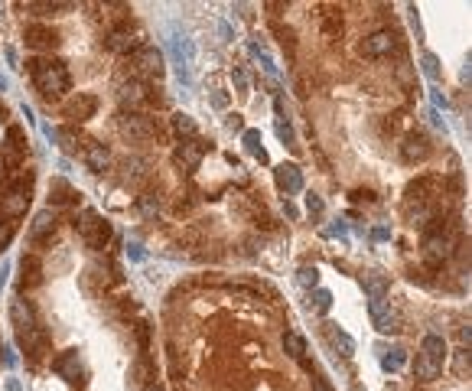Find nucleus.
I'll use <instances>...</instances> for the list:
<instances>
[{
    "label": "nucleus",
    "mask_w": 472,
    "mask_h": 391,
    "mask_svg": "<svg viewBox=\"0 0 472 391\" xmlns=\"http://www.w3.org/2000/svg\"><path fill=\"white\" fill-rule=\"evenodd\" d=\"M26 69L33 75V85L43 98H59L72 88V75L65 69V62L59 59H30Z\"/></svg>",
    "instance_id": "obj_1"
},
{
    "label": "nucleus",
    "mask_w": 472,
    "mask_h": 391,
    "mask_svg": "<svg viewBox=\"0 0 472 391\" xmlns=\"http://www.w3.org/2000/svg\"><path fill=\"white\" fill-rule=\"evenodd\" d=\"M447 366V339L443 336H427L417 349L414 359V379L417 381H434Z\"/></svg>",
    "instance_id": "obj_2"
},
{
    "label": "nucleus",
    "mask_w": 472,
    "mask_h": 391,
    "mask_svg": "<svg viewBox=\"0 0 472 391\" xmlns=\"http://www.w3.org/2000/svg\"><path fill=\"white\" fill-rule=\"evenodd\" d=\"M30 186H33V173H10L0 180V212L20 215L30 206Z\"/></svg>",
    "instance_id": "obj_3"
},
{
    "label": "nucleus",
    "mask_w": 472,
    "mask_h": 391,
    "mask_svg": "<svg viewBox=\"0 0 472 391\" xmlns=\"http://www.w3.org/2000/svg\"><path fill=\"white\" fill-rule=\"evenodd\" d=\"M75 229H78V235H82V242L88 244V248H104L108 244V238H111V225L101 219L95 209H85L82 212V222H75Z\"/></svg>",
    "instance_id": "obj_4"
},
{
    "label": "nucleus",
    "mask_w": 472,
    "mask_h": 391,
    "mask_svg": "<svg viewBox=\"0 0 472 391\" xmlns=\"http://www.w3.org/2000/svg\"><path fill=\"white\" fill-rule=\"evenodd\" d=\"M52 372H56L59 379H65L69 385H85V366H82L78 349H69V352L56 355V359H52Z\"/></svg>",
    "instance_id": "obj_5"
},
{
    "label": "nucleus",
    "mask_w": 472,
    "mask_h": 391,
    "mask_svg": "<svg viewBox=\"0 0 472 391\" xmlns=\"http://www.w3.org/2000/svg\"><path fill=\"white\" fill-rule=\"evenodd\" d=\"M131 72L134 75H160L163 72V52L153 46H137L131 52Z\"/></svg>",
    "instance_id": "obj_6"
},
{
    "label": "nucleus",
    "mask_w": 472,
    "mask_h": 391,
    "mask_svg": "<svg viewBox=\"0 0 472 391\" xmlns=\"http://www.w3.org/2000/svg\"><path fill=\"white\" fill-rule=\"evenodd\" d=\"M368 313H372V323L381 332H398L401 330L398 310H391V306L385 304V297H372V300H368Z\"/></svg>",
    "instance_id": "obj_7"
},
{
    "label": "nucleus",
    "mask_w": 472,
    "mask_h": 391,
    "mask_svg": "<svg viewBox=\"0 0 472 391\" xmlns=\"http://www.w3.org/2000/svg\"><path fill=\"white\" fill-rule=\"evenodd\" d=\"M16 342L23 346L26 355H30L33 362H36V359H43V355H46V349H49V336H46V330H43L39 323H36V326H30V330L16 332Z\"/></svg>",
    "instance_id": "obj_8"
},
{
    "label": "nucleus",
    "mask_w": 472,
    "mask_h": 391,
    "mask_svg": "<svg viewBox=\"0 0 472 391\" xmlns=\"http://www.w3.org/2000/svg\"><path fill=\"white\" fill-rule=\"evenodd\" d=\"M401 157L407 160V163H420V160L430 157V137L423 134V131H410L404 137V144H401Z\"/></svg>",
    "instance_id": "obj_9"
},
{
    "label": "nucleus",
    "mask_w": 472,
    "mask_h": 391,
    "mask_svg": "<svg viewBox=\"0 0 472 391\" xmlns=\"http://www.w3.org/2000/svg\"><path fill=\"white\" fill-rule=\"evenodd\" d=\"M202 154H205V144L192 137V140H186V144H179V147H176L173 163H176V167H183L186 173H192V170H196V167L202 163Z\"/></svg>",
    "instance_id": "obj_10"
},
{
    "label": "nucleus",
    "mask_w": 472,
    "mask_h": 391,
    "mask_svg": "<svg viewBox=\"0 0 472 391\" xmlns=\"http://www.w3.org/2000/svg\"><path fill=\"white\" fill-rule=\"evenodd\" d=\"M63 111H65V118H69V121H88V118L98 111V98L88 95V92H82V95L69 98Z\"/></svg>",
    "instance_id": "obj_11"
},
{
    "label": "nucleus",
    "mask_w": 472,
    "mask_h": 391,
    "mask_svg": "<svg viewBox=\"0 0 472 391\" xmlns=\"http://www.w3.org/2000/svg\"><path fill=\"white\" fill-rule=\"evenodd\" d=\"M394 43H398V36H394L391 30H378V33H372V36L361 43V56H372V59L387 56V52L394 49Z\"/></svg>",
    "instance_id": "obj_12"
},
{
    "label": "nucleus",
    "mask_w": 472,
    "mask_h": 391,
    "mask_svg": "<svg viewBox=\"0 0 472 391\" xmlns=\"http://www.w3.org/2000/svg\"><path fill=\"white\" fill-rule=\"evenodd\" d=\"M273 180H277V186H280L286 196H293V193L303 189V173H300L297 163H280V167L273 170Z\"/></svg>",
    "instance_id": "obj_13"
},
{
    "label": "nucleus",
    "mask_w": 472,
    "mask_h": 391,
    "mask_svg": "<svg viewBox=\"0 0 472 391\" xmlns=\"http://www.w3.org/2000/svg\"><path fill=\"white\" fill-rule=\"evenodd\" d=\"M23 39H26V46L30 49H56L59 46V33L52 30V26H26V33H23Z\"/></svg>",
    "instance_id": "obj_14"
},
{
    "label": "nucleus",
    "mask_w": 472,
    "mask_h": 391,
    "mask_svg": "<svg viewBox=\"0 0 472 391\" xmlns=\"http://www.w3.org/2000/svg\"><path fill=\"white\" fill-rule=\"evenodd\" d=\"M20 290H33V287H39L43 284V261H39L36 255H23V261H20Z\"/></svg>",
    "instance_id": "obj_15"
},
{
    "label": "nucleus",
    "mask_w": 472,
    "mask_h": 391,
    "mask_svg": "<svg viewBox=\"0 0 472 391\" xmlns=\"http://www.w3.org/2000/svg\"><path fill=\"white\" fill-rule=\"evenodd\" d=\"M121 134L131 137V140H147L153 134V124L140 114H121Z\"/></svg>",
    "instance_id": "obj_16"
},
{
    "label": "nucleus",
    "mask_w": 472,
    "mask_h": 391,
    "mask_svg": "<svg viewBox=\"0 0 472 391\" xmlns=\"http://www.w3.org/2000/svg\"><path fill=\"white\" fill-rule=\"evenodd\" d=\"M323 332H326V339H329V346H333V349H336V352L342 355V359H348V355L355 352V342H352V336L339 330L336 323H326Z\"/></svg>",
    "instance_id": "obj_17"
},
{
    "label": "nucleus",
    "mask_w": 472,
    "mask_h": 391,
    "mask_svg": "<svg viewBox=\"0 0 472 391\" xmlns=\"http://www.w3.org/2000/svg\"><path fill=\"white\" fill-rule=\"evenodd\" d=\"M75 199H78V193H75V186L69 183V180H52L49 183V206H72Z\"/></svg>",
    "instance_id": "obj_18"
},
{
    "label": "nucleus",
    "mask_w": 472,
    "mask_h": 391,
    "mask_svg": "<svg viewBox=\"0 0 472 391\" xmlns=\"http://www.w3.org/2000/svg\"><path fill=\"white\" fill-rule=\"evenodd\" d=\"M10 317H13V326H16V332H20V330H30V326H36V313H33V306L26 304V300H13V304H10Z\"/></svg>",
    "instance_id": "obj_19"
},
{
    "label": "nucleus",
    "mask_w": 472,
    "mask_h": 391,
    "mask_svg": "<svg viewBox=\"0 0 472 391\" xmlns=\"http://www.w3.org/2000/svg\"><path fill=\"white\" fill-rule=\"evenodd\" d=\"M361 287H365L368 300H372V297H385L391 284H387V277L381 271H368V274H361Z\"/></svg>",
    "instance_id": "obj_20"
},
{
    "label": "nucleus",
    "mask_w": 472,
    "mask_h": 391,
    "mask_svg": "<svg viewBox=\"0 0 472 391\" xmlns=\"http://www.w3.org/2000/svg\"><path fill=\"white\" fill-rule=\"evenodd\" d=\"M85 163H88V170L101 173L104 170V163H108V147L98 144V140H88L85 144Z\"/></svg>",
    "instance_id": "obj_21"
},
{
    "label": "nucleus",
    "mask_w": 472,
    "mask_h": 391,
    "mask_svg": "<svg viewBox=\"0 0 472 391\" xmlns=\"http://www.w3.org/2000/svg\"><path fill=\"white\" fill-rule=\"evenodd\" d=\"M147 92H150V88L144 85L140 78H134V82H124V85H121L117 98H121V101H131V105H140V101H147V98H150Z\"/></svg>",
    "instance_id": "obj_22"
},
{
    "label": "nucleus",
    "mask_w": 472,
    "mask_h": 391,
    "mask_svg": "<svg viewBox=\"0 0 472 391\" xmlns=\"http://www.w3.org/2000/svg\"><path fill=\"white\" fill-rule=\"evenodd\" d=\"M134 46H137V39L131 30H114L111 36H108V49H114V52H131Z\"/></svg>",
    "instance_id": "obj_23"
},
{
    "label": "nucleus",
    "mask_w": 472,
    "mask_h": 391,
    "mask_svg": "<svg viewBox=\"0 0 472 391\" xmlns=\"http://www.w3.org/2000/svg\"><path fill=\"white\" fill-rule=\"evenodd\" d=\"M52 229H56V215H52V212H39L33 229H30V242H39V238L46 232H52Z\"/></svg>",
    "instance_id": "obj_24"
},
{
    "label": "nucleus",
    "mask_w": 472,
    "mask_h": 391,
    "mask_svg": "<svg viewBox=\"0 0 472 391\" xmlns=\"http://www.w3.org/2000/svg\"><path fill=\"white\" fill-rule=\"evenodd\" d=\"M245 150L254 154L261 163H267V150L261 147V131H245Z\"/></svg>",
    "instance_id": "obj_25"
},
{
    "label": "nucleus",
    "mask_w": 472,
    "mask_h": 391,
    "mask_svg": "<svg viewBox=\"0 0 472 391\" xmlns=\"http://www.w3.org/2000/svg\"><path fill=\"white\" fill-rule=\"evenodd\" d=\"M404 362H407V352H404V349H391V352L381 355V368H385V372H398Z\"/></svg>",
    "instance_id": "obj_26"
},
{
    "label": "nucleus",
    "mask_w": 472,
    "mask_h": 391,
    "mask_svg": "<svg viewBox=\"0 0 472 391\" xmlns=\"http://www.w3.org/2000/svg\"><path fill=\"white\" fill-rule=\"evenodd\" d=\"M284 349L293 359H303V352H306V342H303V336H297V332H286L284 336Z\"/></svg>",
    "instance_id": "obj_27"
},
{
    "label": "nucleus",
    "mask_w": 472,
    "mask_h": 391,
    "mask_svg": "<svg viewBox=\"0 0 472 391\" xmlns=\"http://www.w3.org/2000/svg\"><path fill=\"white\" fill-rule=\"evenodd\" d=\"M310 304H313V310H316V313H329V306H333V293L323 290V287H316Z\"/></svg>",
    "instance_id": "obj_28"
},
{
    "label": "nucleus",
    "mask_w": 472,
    "mask_h": 391,
    "mask_svg": "<svg viewBox=\"0 0 472 391\" xmlns=\"http://www.w3.org/2000/svg\"><path fill=\"white\" fill-rule=\"evenodd\" d=\"M173 127H176V134L179 137H196V121H192L189 114H176Z\"/></svg>",
    "instance_id": "obj_29"
},
{
    "label": "nucleus",
    "mask_w": 472,
    "mask_h": 391,
    "mask_svg": "<svg viewBox=\"0 0 472 391\" xmlns=\"http://www.w3.org/2000/svg\"><path fill=\"white\" fill-rule=\"evenodd\" d=\"M420 65H423V75H427L430 82H440V62H436L434 52H423Z\"/></svg>",
    "instance_id": "obj_30"
},
{
    "label": "nucleus",
    "mask_w": 472,
    "mask_h": 391,
    "mask_svg": "<svg viewBox=\"0 0 472 391\" xmlns=\"http://www.w3.org/2000/svg\"><path fill=\"white\" fill-rule=\"evenodd\" d=\"M297 284L300 287H306V290H313V287L319 284V271L316 268H300L297 271Z\"/></svg>",
    "instance_id": "obj_31"
},
{
    "label": "nucleus",
    "mask_w": 472,
    "mask_h": 391,
    "mask_svg": "<svg viewBox=\"0 0 472 391\" xmlns=\"http://www.w3.org/2000/svg\"><path fill=\"white\" fill-rule=\"evenodd\" d=\"M26 10H36L43 17H49V13H59V10H72V3H26Z\"/></svg>",
    "instance_id": "obj_32"
},
{
    "label": "nucleus",
    "mask_w": 472,
    "mask_h": 391,
    "mask_svg": "<svg viewBox=\"0 0 472 391\" xmlns=\"http://www.w3.org/2000/svg\"><path fill=\"white\" fill-rule=\"evenodd\" d=\"M232 82H235V92H241V95H248V72L241 69V65H232Z\"/></svg>",
    "instance_id": "obj_33"
},
{
    "label": "nucleus",
    "mask_w": 472,
    "mask_h": 391,
    "mask_svg": "<svg viewBox=\"0 0 472 391\" xmlns=\"http://www.w3.org/2000/svg\"><path fill=\"white\" fill-rule=\"evenodd\" d=\"M273 131H277V137H280L284 144L293 147V127H290V121H286V118H277V124H273Z\"/></svg>",
    "instance_id": "obj_34"
},
{
    "label": "nucleus",
    "mask_w": 472,
    "mask_h": 391,
    "mask_svg": "<svg viewBox=\"0 0 472 391\" xmlns=\"http://www.w3.org/2000/svg\"><path fill=\"white\" fill-rule=\"evenodd\" d=\"M306 209H310V215H323V199L316 193L306 196Z\"/></svg>",
    "instance_id": "obj_35"
},
{
    "label": "nucleus",
    "mask_w": 472,
    "mask_h": 391,
    "mask_svg": "<svg viewBox=\"0 0 472 391\" xmlns=\"http://www.w3.org/2000/svg\"><path fill=\"white\" fill-rule=\"evenodd\" d=\"M13 232H16V229H13V222H0V251H3V244L13 238Z\"/></svg>",
    "instance_id": "obj_36"
},
{
    "label": "nucleus",
    "mask_w": 472,
    "mask_h": 391,
    "mask_svg": "<svg viewBox=\"0 0 472 391\" xmlns=\"http://www.w3.org/2000/svg\"><path fill=\"white\" fill-rule=\"evenodd\" d=\"M466 362H469V352H466V346H462L460 352H456V372H460V379H466Z\"/></svg>",
    "instance_id": "obj_37"
},
{
    "label": "nucleus",
    "mask_w": 472,
    "mask_h": 391,
    "mask_svg": "<svg viewBox=\"0 0 472 391\" xmlns=\"http://www.w3.org/2000/svg\"><path fill=\"white\" fill-rule=\"evenodd\" d=\"M313 391H333V385L326 381V375H319V372H313Z\"/></svg>",
    "instance_id": "obj_38"
},
{
    "label": "nucleus",
    "mask_w": 472,
    "mask_h": 391,
    "mask_svg": "<svg viewBox=\"0 0 472 391\" xmlns=\"http://www.w3.org/2000/svg\"><path fill=\"white\" fill-rule=\"evenodd\" d=\"M225 127H228V131H245V121H241V114H228Z\"/></svg>",
    "instance_id": "obj_39"
},
{
    "label": "nucleus",
    "mask_w": 472,
    "mask_h": 391,
    "mask_svg": "<svg viewBox=\"0 0 472 391\" xmlns=\"http://www.w3.org/2000/svg\"><path fill=\"white\" fill-rule=\"evenodd\" d=\"M140 209H144V212H147V215H153V212H157V209H160V202H153V199H150V196H144V199H140Z\"/></svg>",
    "instance_id": "obj_40"
},
{
    "label": "nucleus",
    "mask_w": 472,
    "mask_h": 391,
    "mask_svg": "<svg viewBox=\"0 0 472 391\" xmlns=\"http://www.w3.org/2000/svg\"><path fill=\"white\" fill-rule=\"evenodd\" d=\"M329 235H336V238H342V242L348 238V232H346V225H342V222H336V225H329Z\"/></svg>",
    "instance_id": "obj_41"
},
{
    "label": "nucleus",
    "mask_w": 472,
    "mask_h": 391,
    "mask_svg": "<svg viewBox=\"0 0 472 391\" xmlns=\"http://www.w3.org/2000/svg\"><path fill=\"white\" fill-rule=\"evenodd\" d=\"M127 255H131V261H144V248L140 244H127Z\"/></svg>",
    "instance_id": "obj_42"
},
{
    "label": "nucleus",
    "mask_w": 472,
    "mask_h": 391,
    "mask_svg": "<svg viewBox=\"0 0 472 391\" xmlns=\"http://www.w3.org/2000/svg\"><path fill=\"white\" fill-rule=\"evenodd\" d=\"M212 105H215V108H225V105H228V98H225L222 92H215V95H212Z\"/></svg>",
    "instance_id": "obj_43"
},
{
    "label": "nucleus",
    "mask_w": 472,
    "mask_h": 391,
    "mask_svg": "<svg viewBox=\"0 0 472 391\" xmlns=\"http://www.w3.org/2000/svg\"><path fill=\"white\" fill-rule=\"evenodd\" d=\"M0 352H3V362H7V368H13V366H16V359H13V352H10V349H0Z\"/></svg>",
    "instance_id": "obj_44"
},
{
    "label": "nucleus",
    "mask_w": 472,
    "mask_h": 391,
    "mask_svg": "<svg viewBox=\"0 0 472 391\" xmlns=\"http://www.w3.org/2000/svg\"><path fill=\"white\" fill-rule=\"evenodd\" d=\"M434 105H436V108H447V98L440 95V92H434Z\"/></svg>",
    "instance_id": "obj_45"
},
{
    "label": "nucleus",
    "mask_w": 472,
    "mask_h": 391,
    "mask_svg": "<svg viewBox=\"0 0 472 391\" xmlns=\"http://www.w3.org/2000/svg\"><path fill=\"white\" fill-rule=\"evenodd\" d=\"M374 238H378V242H385V238H387V235H391V232H387V229H374Z\"/></svg>",
    "instance_id": "obj_46"
},
{
    "label": "nucleus",
    "mask_w": 472,
    "mask_h": 391,
    "mask_svg": "<svg viewBox=\"0 0 472 391\" xmlns=\"http://www.w3.org/2000/svg\"><path fill=\"white\" fill-rule=\"evenodd\" d=\"M7 391H20V381L10 379V381H7Z\"/></svg>",
    "instance_id": "obj_47"
},
{
    "label": "nucleus",
    "mask_w": 472,
    "mask_h": 391,
    "mask_svg": "<svg viewBox=\"0 0 472 391\" xmlns=\"http://www.w3.org/2000/svg\"><path fill=\"white\" fill-rule=\"evenodd\" d=\"M144 391H163V388H160V385H157V381H150V385H147V388H144Z\"/></svg>",
    "instance_id": "obj_48"
},
{
    "label": "nucleus",
    "mask_w": 472,
    "mask_h": 391,
    "mask_svg": "<svg viewBox=\"0 0 472 391\" xmlns=\"http://www.w3.org/2000/svg\"><path fill=\"white\" fill-rule=\"evenodd\" d=\"M3 88H7V75H0V92H3Z\"/></svg>",
    "instance_id": "obj_49"
}]
</instances>
